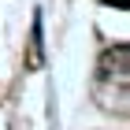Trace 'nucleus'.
Wrapping results in <instances>:
<instances>
[{
  "instance_id": "obj_1",
  "label": "nucleus",
  "mask_w": 130,
  "mask_h": 130,
  "mask_svg": "<svg viewBox=\"0 0 130 130\" xmlns=\"http://www.w3.org/2000/svg\"><path fill=\"white\" fill-rule=\"evenodd\" d=\"M104 4H111V8H119V11H123V8L130 4V0H104Z\"/></svg>"
}]
</instances>
